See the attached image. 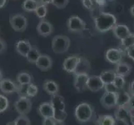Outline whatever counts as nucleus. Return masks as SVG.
<instances>
[{
	"label": "nucleus",
	"mask_w": 134,
	"mask_h": 125,
	"mask_svg": "<svg viewBox=\"0 0 134 125\" xmlns=\"http://www.w3.org/2000/svg\"><path fill=\"white\" fill-rule=\"evenodd\" d=\"M3 79V73L1 71V69H0V83H1V81Z\"/></svg>",
	"instance_id": "48"
},
{
	"label": "nucleus",
	"mask_w": 134,
	"mask_h": 125,
	"mask_svg": "<svg viewBox=\"0 0 134 125\" xmlns=\"http://www.w3.org/2000/svg\"><path fill=\"white\" fill-rule=\"evenodd\" d=\"M32 47L33 46L31 45L29 40H19L15 44V50L18 54L26 57L29 52L31 50Z\"/></svg>",
	"instance_id": "19"
},
{
	"label": "nucleus",
	"mask_w": 134,
	"mask_h": 125,
	"mask_svg": "<svg viewBox=\"0 0 134 125\" xmlns=\"http://www.w3.org/2000/svg\"><path fill=\"white\" fill-rule=\"evenodd\" d=\"M38 112L43 118H53L54 108H53L50 102H44V103H42L39 105V107L38 108Z\"/></svg>",
	"instance_id": "17"
},
{
	"label": "nucleus",
	"mask_w": 134,
	"mask_h": 125,
	"mask_svg": "<svg viewBox=\"0 0 134 125\" xmlns=\"http://www.w3.org/2000/svg\"><path fill=\"white\" fill-rule=\"evenodd\" d=\"M17 82L18 84H30L33 81V78L27 72H22L19 73L17 75Z\"/></svg>",
	"instance_id": "29"
},
{
	"label": "nucleus",
	"mask_w": 134,
	"mask_h": 125,
	"mask_svg": "<svg viewBox=\"0 0 134 125\" xmlns=\"http://www.w3.org/2000/svg\"><path fill=\"white\" fill-rule=\"evenodd\" d=\"M130 13H131V14L134 17V4H133V5L130 8Z\"/></svg>",
	"instance_id": "47"
},
{
	"label": "nucleus",
	"mask_w": 134,
	"mask_h": 125,
	"mask_svg": "<svg viewBox=\"0 0 134 125\" xmlns=\"http://www.w3.org/2000/svg\"><path fill=\"white\" fill-rule=\"evenodd\" d=\"M131 95L127 91L120 90L118 93V104L117 107H127L131 99Z\"/></svg>",
	"instance_id": "23"
},
{
	"label": "nucleus",
	"mask_w": 134,
	"mask_h": 125,
	"mask_svg": "<svg viewBox=\"0 0 134 125\" xmlns=\"http://www.w3.org/2000/svg\"><path fill=\"white\" fill-rule=\"evenodd\" d=\"M128 93L131 96H134V80L129 84L128 87Z\"/></svg>",
	"instance_id": "44"
},
{
	"label": "nucleus",
	"mask_w": 134,
	"mask_h": 125,
	"mask_svg": "<svg viewBox=\"0 0 134 125\" xmlns=\"http://www.w3.org/2000/svg\"><path fill=\"white\" fill-rule=\"evenodd\" d=\"M116 76L117 74L114 70H106L102 73L99 77L102 79V81L103 82L104 84L106 85V84H108V83H113Z\"/></svg>",
	"instance_id": "25"
},
{
	"label": "nucleus",
	"mask_w": 134,
	"mask_h": 125,
	"mask_svg": "<svg viewBox=\"0 0 134 125\" xmlns=\"http://www.w3.org/2000/svg\"><path fill=\"white\" fill-rule=\"evenodd\" d=\"M114 71L117 75L122 76L125 78L126 76L130 74V73L132 72V66L127 63L121 62L116 64V68H115Z\"/></svg>",
	"instance_id": "22"
},
{
	"label": "nucleus",
	"mask_w": 134,
	"mask_h": 125,
	"mask_svg": "<svg viewBox=\"0 0 134 125\" xmlns=\"http://www.w3.org/2000/svg\"><path fill=\"white\" fill-rule=\"evenodd\" d=\"M122 53L123 52L120 48H109L106 51L105 58L111 63L118 64L122 62Z\"/></svg>",
	"instance_id": "9"
},
{
	"label": "nucleus",
	"mask_w": 134,
	"mask_h": 125,
	"mask_svg": "<svg viewBox=\"0 0 134 125\" xmlns=\"http://www.w3.org/2000/svg\"><path fill=\"white\" fill-rule=\"evenodd\" d=\"M89 75L87 73L75 75L74 78V88L77 92H84L87 89V82H88Z\"/></svg>",
	"instance_id": "10"
},
{
	"label": "nucleus",
	"mask_w": 134,
	"mask_h": 125,
	"mask_svg": "<svg viewBox=\"0 0 134 125\" xmlns=\"http://www.w3.org/2000/svg\"><path fill=\"white\" fill-rule=\"evenodd\" d=\"M35 65L37 68H39L42 71H47L50 69L53 66V60L50 56L46 54H42L36 62Z\"/></svg>",
	"instance_id": "16"
},
{
	"label": "nucleus",
	"mask_w": 134,
	"mask_h": 125,
	"mask_svg": "<svg viewBox=\"0 0 134 125\" xmlns=\"http://www.w3.org/2000/svg\"><path fill=\"white\" fill-rule=\"evenodd\" d=\"M104 89L105 92H108V93H113V94H118L119 92V90L117 89V87L114 85V83H108V84H106L104 86Z\"/></svg>",
	"instance_id": "38"
},
{
	"label": "nucleus",
	"mask_w": 134,
	"mask_h": 125,
	"mask_svg": "<svg viewBox=\"0 0 134 125\" xmlns=\"http://www.w3.org/2000/svg\"><path fill=\"white\" fill-rule=\"evenodd\" d=\"M134 47V34H131L129 36H127L126 39H124L123 40L121 41V44H120V47L119 48L121 49L122 52H127V51Z\"/></svg>",
	"instance_id": "26"
},
{
	"label": "nucleus",
	"mask_w": 134,
	"mask_h": 125,
	"mask_svg": "<svg viewBox=\"0 0 134 125\" xmlns=\"http://www.w3.org/2000/svg\"><path fill=\"white\" fill-rule=\"evenodd\" d=\"M29 84H18V94L19 97H27V89Z\"/></svg>",
	"instance_id": "36"
},
{
	"label": "nucleus",
	"mask_w": 134,
	"mask_h": 125,
	"mask_svg": "<svg viewBox=\"0 0 134 125\" xmlns=\"http://www.w3.org/2000/svg\"><path fill=\"white\" fill-rule=\"evenodd\" d=\"M104 86L105 84L99 76H89L88 82H87V89L92 92H98L99 90L104 89Z\"/></svg>",
	"instance_id": "14"
},
{
	"label": "nucleus",
	"mask_w": 134,
	"mask_h": 125,
	"mask_svg": "<svg viewBox=\"0 0 134 125\" xmlns=\"http://www.w3.org/2000/svg\"><path fill=\"white\" fill-rule=\"evenodd\" d=\"M40 4H43V5H46L47 6L48 4L53 3V0H38Z\"/></svg>",
	"instance_id": "45"
},
{
	"label": "nucleus",
	"mask_w": 134,
	"mask_h": 125,
	"mask_svg": "<svg viewBox=\"0 0 134 125\" xmlns=\"http://www.w3.org/2000/svg\"><path fill=\"white\" fill-rule=\"evenodd\" d=\"M116 24L117 18L112 13H101L94 18L95 29L100 33H106L109 30H113Z\"/></svg>",
	"instance_id": "2"
},
{
	"label": "nucleus",
	"mask_w": 134,
	"mask_h": 125,
	"mask_svg": "<svg viewBox=\"0 0 134 125\" xmlns=\"http://www.w3.org/2000/svg\"><path fill=\"white\" fill-rule=\"evenodd\" d=\"M37 31H38L39 35L43 37H48L53 34V27L48 21L42 19L39 21L38 26H37Z\"/></svg>",
	"instance_id": "15"
},
{
	"label": "nucleus",
	"mask_w": 134,
	"mask_h": 125,
	"mask_svg": "<svg viewBox=\"0 0 134 125\" xmlns=\"http://www.w3.org/2000/svg\"><path fill=\"white\" fill-rule=\"evenodd\" d=\"M6 125H16L14 121H12V122H8V123H6Z\"/></svg>",
	"instance_id": "50"
},
{
	"label": "nucleus",
	"mask_w": 134,
	"mask_h": 125,
	"mask_svg": "<svg viewBox=\"0 0 134 125\" xmlns=\"http://www.w3.org/2000/svg\"><path fill=\"white\" fill-rule=\"evenodd\" d=\"M14 123L16 125H31L30 119L26 115H18L15 118Z\"/></svg>",
	"instance_id": "33"
},
{
	"label": "nucleus",
	"mask_w": 134,
	"mask_h": 125,
	"mask_svg": "<svg viewBox=\"0 0 134 125\" xmlns=\"http://www.w3.org/2000/svg\"><path fill=\"white\" fill-rule=\"evenodd\" d=\"M12 29L16 32H24L27 26V19L23 14H15L9 18Z\"/></svg>",
	"instance_id": "5"
},
{
	"label": "nucleus",
	"mask_w": 134,
	"mask_h": 125,
	"mask_svg": "<svg viewBox=\"0 0 134 125\" xmlns=\"http://www.w3.org/2000/svg\"><path fill=\"white\" fill-rule=\"evenodd\" d=\"M90 70H91L90 62L87 58L80 57V60L77 63V68L75 69L74 73H73V74L77 75V74H82V73H87V74H88Z\"/></svg>",
	"instance_id": "18"
},
{
	"label": "nucleus",
	"mask_w": 134,
	"mask_h": 125,
	"mask_svg": "<svg viewBox=\"0 0 134 125\" xmlns=\"http://www.w3.org/2000/svg\"><path fill=\"white\" fill-rule=\"evenodd\" d=\"M43 88L44 91L51 96L58 94L59 86L58 83L53 80H46L43 83Z\"/></svg>",
	"instance_id": "21"
},
{
	"label": "nucleus",
	"mask_w": 134,
	"mask_h": 125,
	"mask_svg": "<svg viewBox=\"0 0 134 125\" xmlns=\"http://www.w3.org/2000/svg\"><path fill=\"white\" fill-rule=\"evenodd\" d=\"M95 125H116V118L112 115H100L96 119Z\"/></svg>",
	"instance_id": "24"
},
{
	"label": "nucleus",
	"mask_w": 134,
	"mask_h": 125,
	"mask_svg": "<svg viewBox=\"0 0 134 125\" xmlns=\"http://www.w3.org/2000/svg\"><path fill=\"white\" fill-rule=\"evenodd\" d=\"M9 106L8 99L4 95L0 94V113L5 112Z\"/></svg>",
	"instance_id": "34"
},
{
	"label": "nucleus",
	"mask_w": 134,
	"mask_h": 125,
	"mask_svg": "<svg viewBox=\"0 0 134 125\" xmlns=\"http://www.w3.org/2000/svg\"><path fill=\"white\" fill-rule=\"evenodd\" d=\"M58 123L53 118H44L43 119V125H58Z\"/></svg>",
	"instance_id": "39"
},
{
	"label": "nucleus",
	"mask_w": 134,
	"mask_h": 125,
	"mask_svg": "<svg viewBox=\"0 0 134 125\" xmlns=\"http://www.w3.org/2000/svg\"><path fill=\"white\" fill-rule=\"evenodd\" d=\"M14 108L19 115H26L32 108V102L29 97H19L15 103Z\"/></svg>",
	"instance_id": "6"
},
{
	"label": "nucleus",
	"mask_w": 134,
	"mask_h": 125,
	"mask_svg": "<svg viewBox=\"0 0 134 125\" xmlns=\"http://www.w3.org/2000/svg\"><path fill=\"white\" fill-rule=\"evenodd\" d=\"M67 117H68V113L66 111H54L53 118L56 120L58 124L63 123L65 121Z\"/></svg>",
	"instance_id": "31"
},
{
	"label": "nucleus",
	"mask_w": 134,
	"mask_h": 125,
	"mask_svg": "<svg viewBox=\"0 0 134 125\" xmlns=\"http://www.w3.org/2000/svg\"><path fill=\"white\" fill-rule=\"evenodd\" d=\"M127 108L131 111L132 113H134V96L131 97V99L127 106Z\"/></svg>",
	"instance_id": "41"
},
{
	"label": "nucleus",
	"mask_w": 134,
	"mask_h": 125,
	"mask_svg": "<svg viewBox=\"0 0 134 125\" xmlns=\"http://www.w3.org/2000/svg\"><path fill=\"white\" fill-rule=\"evenodd\" d=\"M113 33L117 39H120L121 41L123 40L124 39H126L127 36H129L132 34L129 28L127 25L122 24H117L115 25L113 29Z\"/></svg>",
	"instance_id": "13"
},
{
	"label": "nucleus",
	"mask_w": 134,
	"mask_h": 125,
	"mask_svg": "<svg viewBox=\"0 0 134 125\" xmlns=\"http://www.w3.org/2000/svg\"><path fill=\"white\" fill-rule=\"evenodd\" d=\"M101 104L105 108L111 109L117 108L118 104V94L105 92L101 98Z\"/></svg>",
	"instance_id": "8"
},
{
	"label": "nucleus",
	"mask_w": 134,
	"mask_h": 125,
	"mask_svg": "<svg viewBox=\"0 0 134 125\" xmlns=\"http://www.w3.org/2000/svg\"><path fill=\"white\" fill-rule=\"evenodd\" d=\"M127 55L129 58H131L132 60L134 61V47L129 48L127 51Z\"/></svg>",
	"instance_id": "43"
},
{
	"label": "nucleus",
	"mask_w": 134,
	"mask_h": 125,
	"mask_svg": "<svg viewBox=\"0 0 134 125\" xmlns=\"http://www.w3.org/2000/svg\"><path fill=\"white\" fill-rule=\"evenodd\" d=\"M18 89V84L8 78H3L0 83V90L3 94H11L13 93H17Z\"/></svg>",
	"instance_id": "11"
},
{
	"label": "nucleus",
	"mask_w": 134,
	"mask_h": 125,
	"mask_svg": "<svg viewBox=\"0 0 134 125\" xmlns=\"http://www.w3.org/2000/svg\"><path fill=\"white\" fill-rule=\"evenodd\" d=\"M131 122H132V125H134V113L132 115V120H131Z\"/></svg>",
	"instance_id": "49"
},
{
	"label": "nucleus",
	"mask_w": 134,
	"mask_h": 125,
	"mask_svg": "<svg viewBox=\"0 0 134 125\" xmlns=\"http://www.w3.org/2000/svg\"><path fill=\"white\" fill-rule=\"evenodd\" d=\"M108 1H113V0H108Z\"/></svg>",
	"instance_id": "52"
},
{
	"label": "nucleus",
	"mask_w": 134,
	"mask_h": 125,
	"mask_svg": "<svg viewBox=\"0 0 134 125\" xmlns=\"http://www.w3.org/2000/svg\"><path fill=\"white\" fill-rule=\"evenodd\" d=\"M95 1L97 2V3H103L105 0H95Z\"/></svg>",
	"instance_id": "51"
},
{
	"label": "nucleus",
	"mask_w": 134,
	"mask_h": 125,
	"mask_svg": "<svg viewBox=\"0 0 134 125\" xmlns=\"http://www.w3.org/2000/svg\"><path fill=\"white\" fill-rule=\"evenodd\" d=\"M34 13L36 16L39 18L41 20L44 19V18L47 16V13H48V7L46 5H43V4H39L38 7L36 8Z\"/></svg>",
	"instance_id": "30"
},
{
	"label": "nucleus",
	"mask_w": 134,
	"mask_h": 125,
	"mask_svg": "<svg viewBox=\"0 0 134 125\" xmlns=\"http://www.w3.org/2000/svg\"><path fill=\"white\" fill-rule=\"evenodd\" d=\"M82 5L87 9H92L94 6L93 0H82Z\"/></svg>",
	"instance_id": "40"
},
{
	"label": "nucleus",
	"mask_w": 134,
	"mask_h": 125,
	"mask_svg": "<svg viewBox=\"0 0 134 125\" xmlns=\"http://www.w3.org/2000/svg\"><path fill=\"white\" fill-rule=\"evenodd\" d=\"M6 48H7V45H6L5 41L0 38V53H3L4 51H5Z\"/></svg>",
	"instance_id": "42"
},
{
	"label": "nucleus",
	"mask_w": 134,
	"mask_h": 125,
	"mask_svg": "<svg viewBox=\"0 0 134 125\" xmlns=\"http://www.w3.org/2000/svg\"><path fill=\"white\" fill-rule=\"evenodd\" d=\"M67 26L68 29L72 33H79L86 29V23L80 17L72 15L68 18Z\"/></svg>",
	"instance_id": "4"
},
{
	"label": "nucleus",
	"mask_w": 134,
	"mask_h": 125,
	"mask_svg": "<svg viewBox=\"0 0 134 125\" xmlns=\"http://www.w3.org/2000/svg\"><path fill=\"white\" fill-rule=\"evenodd\" d=\"M50 103L54 108V111H66L65 102H64V99L61 95L56 94L52 96Z\"/></svg>",
	"instance_id": "20"
},
{
	"label": "nucleus",
	"mask_w": 134,
	"mask_h": 125,
	"mask_svg": "<svg viewBox=\"0 0 134 125\" xmlns=\"http://www.w3.org/2000/svg\"><path fill=\"white\" fill-rule=\"evenodd\" d=\"M39 4L38 0H24L22 4V8L26 12H35Z\"/></svg>",
	"instance_id": "27"
},
{
	"label": "nucleus",
	"mask_w": 134,
	"mask_h": 125,
	"mask_svg": "<svg viewBox=\"0 0 134 125\" xmlns=\"http://www.w3.org/2000/svg\"><path fill=\"white\" fill-rule=\"evenodd\" d=\"M74 115L76 120L79 123H87L89 122L96 121L95 109L88 103H81L78 104L75 110Z\"/></svg>",
	"instance_id": "1"
},
{
	"label": "nucleus",
	"mask_w": 134,
	"mask_h": 125,
	"mask_svg": "<svg viewBox=\"0 0 134 125\" xmlns=\"http://www.w3.org/2000/svg\"><path fill=\"white\" fill-rule=\"evenodd\" d=\"M7 0H0V8H2L4 7V5L6 4Z\"/></svg>",
	"instance_id": "46"
},
{
	"label": "nucleus",
	"mask_w": 134,
	"mask_h": 125,
	"mask_svg": "<svg viewBox=\"0 0 134 125\" xmlns=\"http://www.w3.org/2000/svg\"><path fill=\"white\" fill-rule=\"evenodd\" d=\"M113 83H114V85L117 87V89L120 91V90H122L124 89V87H125L126 80H125V78H124V77L117 75L114 79Z\"/></svg>",
	"instance_id": "32"
},
{
	"label": "nucleus",
	"mask_w": 134,
	"mask_h": 125,
	"mask_svg": "<svg viewBox=\"0 0 134 125\" xmlns=\"http://www.w3.org/2000/svg\"><path fill=\"white\" fill-rule=\"evenodd\" d=\"M38 92V89L34 83H30L29 85V89H27V97L29 98H33L37 95Z\"/></svg>",
	"instance_id": "35"
},
{
	"label": "nucleus",
	"mask_w": 134,
	"mask_h": 125,
	"mask_svg": "<svg viewBox=\"0 0 134 125\" xmlns=\"http://www.w3.org/2000/svg\"><path fill=\"white\" fill-rule=\"evenodd\" d=\"M81 1H82V0H81Z\"/></svg>",
	"instance_id": "53"
},
{
	"label": "nucleus",
	"mask_w": 134,
	"mask_h": 125,
	"mask_svg": "<svg viewBox=\"0 0 134 125\" xmlns=\"http://www.w3.org/2000/svg\"><path fill=\"white\" fill-rule=\"evenodd\" d=\"M70 39L65 35H56L52 40V49L55 53H64L70 47Z\"/></svg>",
	"instance_id": "3"
},
{
	"label": "nucleus",
	"mask_w": 134,
	"mask_h": 125,
	"mask_svg": "<svg viewBox=\"0 0 134 125\" xmlns=\"http://www.w3.org/2000/svg\"><path fill=\"white\" fill-rule=\"evenodd\" d=\"M80 60V57L77 55H71L68 57L63 63V69L68 73H73L77 68V65Z\"/></svg>",
	"instance_id": "12"
},
{
	"label": "nucleus",
	"mask_w": 134,
	"mask_h": 125,
	"mask_svg": "<svg viewBox=\"0 0 134 125\" xmlns=\"http://www.w3.org/2000/svg\"><path fill=\"white\" fill-rule=\"evenodd\" d=\"M69 3V0H53V4L57 8H64Z\"/></svg>",
	"instance_id": "37"
},
{
	"label": "nucleus",
	"mask_w": 134,
	"mask_h": 125,
	"mask_svg": "<svg viewBox=\"0 0 134 125\" xmlns=\"http://www.w3.org/2000/svg\"><path fill=\"white\" fill-rule=\"evenodd\" d=\"M41 55L42 54H41L40 51L38 50V48L32 47L31 50L26 56V58L27 60V62H29L30 63H36V62L38 61V59L39 58Z\"/></svg>",
	"instance_id": "28"
},
{
	"label": "nucleus",
	"mask_w": 134,
	"mask_h": 125,
	"mask_svg": "<svg viewBox=\"0 0 134 125\" xmlns=\"http://www.w3.org/2000/svg\"><path fill=\"white\" fill-rule=\"evenodd\" d=\"M132 113L127 107H117L115 110L114 118L116 120L122 122L125 125H132Z\"/></svg>",
	"instance_id": "7"
}]
</instances>
